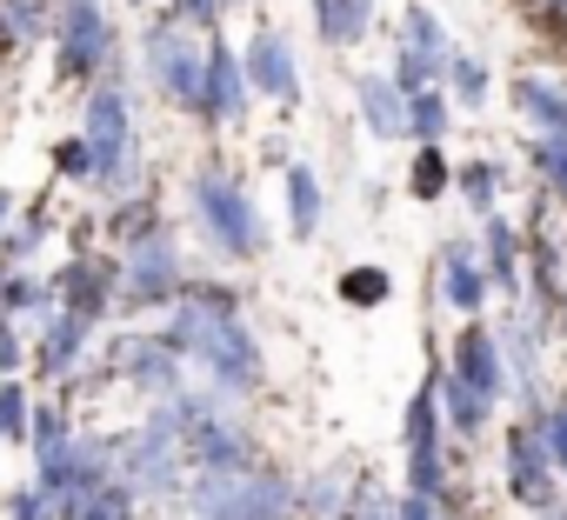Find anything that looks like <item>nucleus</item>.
<instances>
[{
    "instance_id": "obj_3",
    "label": "nucleus",
    "mask_w": 567,
    "mask_h": 520,
    "mask_svg": "<svg viewBox=\"0 0 567 520\" xmlns=\"http://www.w3.org/2000/svg\"><path fill=\"white\" fill-rule=\"evenodd\" d=\"M234 394H167V420H174V434H181V447H187V467L194 474H214V467H247L254 460V440H247V420L227 407Z\"/></svg>"
},
{
    "instance_id": "obj_17",
    "label": "nucleus",
    "mask_w": 567,
    "mask_h": 520,
    "mask_svg": "<svg viewBox=\"0 0 567 520\" xmlns=\"http://www.w3.org/2000/svg\"><path fill=\"white\" fill-rule=\"evenodd\" d=\"M487 268L474 260V240H447L441 247V301L454 308V314H481L487 308Z\"/></svg>"
},
{
    "instance_id": "obj_18",
    "label": "nucleus",
    "mask_w": 567,
    "mask_h": 520,
    "mask_svg": "<svg viewBox=\"0 0 567 520\" xmlns=\"http://www.w3.org/2000/svg\"><path fill=\"white\" fill-rule=\"evenodd\" d=\"M354 107H361L374 141H408V94L394 87V74H361L354 81Z\"/></svg>"
},
{
    "instance_id": "obj_30",
    "label": "nucleus",
    "mask_w": 567,
    "mask_h": 520,
    "mask_svg": "<svg viewBox=\"0 0 567 520\" xmlns=\"http://www.w3.org/2000/svg\"><path fill=\"white\" fill-rule=\"evenodd\" d=\"M401 41H408V48H421V54H441V61L454 54V48H447L441 14H434V8H421V0H408V14H401Z\"/></svg>"
},
{
    "instance_id": "obj_20",
    "label": "nucleus",
    "mask_w": 567,
    "mask_h": 520,
    "mask_svg": "<svg viewBox=\"0 0 567 520\" xmlns=\"http://www.w3.org/2000/svg\"><path fill=\"white\" fill-rule=\"evenodd\" d=\"M87 327L94 321H81V314H48V334H41V354H34V367L48 374V381H61V374H74L81 367V347H87Z\"/></svg>"
},
{
    "instance_id": "obj_31",
    "label": "nucleus",
    "mask_w": 567,
    "mask_h": 520,
    "mask_svg": "<svg viewBox=\"0 0 567 520\" xmlns=\"http://www.w3.org/2000/svg\"><path fill=\"white\" fill-rule=\"evenodd\" d=\"M441 74H447L441 54H421V48L401 41V54H394V87H401V94H421V87H434Z\"/></svg>"
},
{
    "instance_id": "obj_22",
    "label": "nucleus",
    "mask_w": 567,
    "mask_h": 520,
    "mask_svg": "<svg viewBox=\"0 0 567 520\" xmlns=\"http://www.w3.org/2000/svg\"><path fill=\"white\" fill-rule=\"evenodd\" d=\"M514 107L534 121V134H560L567 141V87H554L540 74H520L514 81Z\"/></svg>"
},
{
    "instance_id": "obj_27",
    "label": "nucleus",
    "mask_w": 567,
    "mask_h": 520,
    "mask_svg": "<svg viewBox=\"0 0 567 520\" xmlns=\"http://www.w3.org/2000/svg\"><path fill=\"white\" fill-rule=\"evenodd\" d=\"M321 207H328V194H321L315 167H288V220H295V233H301V240H315Z\"/></svg>"
},
{
    "instance_id": "obj_2",
    "label": "nucleus",
    "mask_w": 567,
    "mask_h": 520,
    "mask_svg": "<svg viewBox=\"0 0 567 520\" xmlns=\"http://www.w3.org/2000/svg\"><path fill=\"white\" fill-rule=\"evenodd\" d=\"M187 513L194 520H295L301 513V487L280 474V467H214L194 480L187 493Z\"/></svg>"
},
{
    "instance_id": "obj_33",
    "label": "nucleus",
    "mask_w": 567,
    "mask_h": 520,
    "mask_svg": "<svg viewBox=\"0 0 567 520\" xmlns=\"http://www.w3.org/2000/svg\"><path fill=\"white\" fill-rule=\"evenodd\" d=\"M447 94H454L461 107H481V101H487V67H481L474 54H461V48L447 54Z\"/></svg>"
},
{
    "instance_id": "obj_16",
    "label": "nucleus",
    "mask_w": 567,
    "mask_h": 520,
    "mask_svg": "<svg viewBox=\"0 0 567 520\" xmlns=\"http://www.w3.org/2000/svg\"><path fill=\"white\" fill-rule=\"evenodd\" d=\"M447 374H461L474 394L501 401V387H507V361H501V341H494L487 327H461V341L447 347Z\"/></svg>"
},
{
    "instance_id": "obj_4",
    "label": "nucleus",
    "mask_w": 567,
    "mask_h": 520,
    "mask_svg": "<svg viewBox=\"0 0 567 520\" xmlns=\"http://www.w3.org/2000/svg\"><path fill=\"white\" fill-rule=\"evenodd\" d=\"M141 54H147L154 87H161L174 107H194V114H200V101H207V28H194V21L167 14V21H154V28H147Z\"/></svg>"
},
{
    "instance_id": "obj_8",
    "label": "nucleus",
    "mask_w": 567,
    "mask_h": 520,
    "mask_svg": "<svg viewBox=\"0 0 567 520\" xmlns=\"http://www.w3.org/2000/svg\"><path fill=\"white\" fill-rule=\"evenodd\" d=\"M54 61H61V81H94L114 61V28L101 14V0H61V14H54Z\"/></svg>"
},
{
    "instance_id": "obj_50",
    "label": "nucleus",
    "mask_w": 567,
    "mask_h": 520,
    "mask_svg": "<svg viewBox=\"0 0 567 520\" xmlns=\"http://www.w3.org/2000/svg\"><path fill=\"white\" fill-rule=\"evenodd\" d=\"M547 520H560V513H547Z\"/></svg>"
},
{
    "instance_id": "obj_25",
    "label": "nucleus",
    "mask_w": 567,
    "mask_h": 520,
    "mask_svg": "<svg viewBox=\"0 0 567 520\" xmlns=\"http://www.w3.org/2000/svg\"><path fill=\"white\" fill-rule=\"evenodd\" d=\"M487 414H494V401H487V394H474L461 374H447V367H441V420L467 440V434H481V427H487Z\"/></svg>"
},
{
    "instance_id": "obj_5",
    "label": "nucleus",
    "mask_w": 567,
    "mask_h": 520,
    "mask_svg": "<svg viewBox=\"0 0 567 520\" xmlns=\"http://www.w3.org/2000/svg\"><path fill=\"white\" fill-rule=\"evenodd\" d=\"M194 220H200V233L227 253V260H254V253H267V227H260V214H254V200H247V187L240 180H227V174H194Z\"/></svg>"
},
{
    "instance_id": "obj_34",
    "label": "nucleus",
    "mask_w": 567,
    "mask_h": 520,
    "mask_svg": "<svg viewBox=\"0 0 567 520\" xmlns=\"http://www.w3.org/2000/svg\"><path fill=\"white\" fill-rule=\"evenodd\" d=\"M527 160L547 174V194H560V207H567V141L560 134H534L527 141Z\"/></svg>"
},
{
    "instance_id": "obj_6",
    "label": "nucleus",
    "mask_w": 567,
    "mask_h": 520,
    "mask_svg": "<svg viewBox=\"0 0 567 520\" xmlns=\"http://www.w3.org/2000/svg\"><path fill=\"white\" fill-rule=\"evenodd\" d=\"M114 454H121V460H114V474H121L134 493H174V487H181V474H187V447H181V434H174V420H167V414H147V427H141V434H127Z\"/></svg>"
},
{
    "instance_id": "obj_36",
    "label": "nucleus",
    "mask_w": 567,
    "mask_h": 520,
    "mask_svg": "<svg viewBox=\"0 0 567 520\" xmlns=\"http://www.w3.org/2000/svg\"><path fill=\"white\" fill-rule=\"evenodd\" d=\"M28 420H34V401L21 381L0 387V440H28Z\"/></svg>"
},
{
    "instance_id": "obj_13",
    "label": "nucleus",
    "mask_w": 567,
    "mask_h": 520,
    "mask_svg": "<svg viewBox=\"0 0 567 520\" xmlns=\"http://www.w3.org/2000/svg\"><path fill=\"white\" fill-rule=\"evenodd\" d=\"M240 67H247V87H260V94H274V101H301V61H295V41L280 34V28H260L254 41H247V54H240Z\"/></svg>"
},
{
    "instance_id": "obj_45",
    "label": "nucleus",
    "mask_w": 567,
    "mask_h": 520,
    "mask_svg": "<svg viewBox=\"0 0 567 520\" xmlns=\"http://www.w3.org/2000/svg\"><path fill=\"white\" fill-rule=\"evenodd\" d=\"M21 361H28V347H21V334H14V321H8V314H0V367H8V374H14Z\"/></svg>"
},
{
    "instance_id": "obj_29",
    "label": "nucleus",
    "mask_w": 567,
    "mask_h": 520,
    "mask_svg": "<svg viewBox=\"0 0 567 520\" xmlns=\"http://www.w3.org/2000/svg\"><path fill=\"white\" fill-rule=\"evenodd\" d=\"M408 141H447V94L441 87L408 94Z\"/></svg>"
},
{
    "instance_id": "obj_28",
    "label": "nucleus",
    "mask_w": 567,
    "mask_h": 520,
    "mask_svg": "<svg viewBox=\"0 0 567 520\" xmlns=\"http://www.w3.org/2000/svg\"><path fill=\"white\" fill-rule=\"evenodd\" d=\"M408 187H414V200H441V194L454 187V167H447L441 141H414V167H408Z\"/></svg>"
},
{
    "instance_id": "obj_9",
    "label": "nucleus",
    "mask_w": 567,
    "mask_h": 520,
    "mask_svg": "<svg viewBox=\"0 0 567 520\" xmlns=\"http://www.w3.org/2000/svg\"><path fill=\"white\" fill-rule=\"evenodd\" d=\"M87 147H94V180H121L127 160H134V107L114 81H101L87 94Z\"/></svg>"
},
{
    "instance_id": "obj_15",
    "label": "nucleus",
    "mask_w": 567,
    "mask_h": 520,
    "mask_svg": "<svg viewBox=\"0 0 567 520\" xmlns=\"http://www.w3.org/2000/svg\"><path fill=\"white\" fill-rule=\"evenodd\" d=\"M114 374L134 381V387H147V394H174L181 387V354L167 347V334L161 341L127 334V341H114Z\"/></svg>"
},
{
    "instance_id": "obj_11",
    "label": "nucleus",
    "mask_w": 567,
    "mask_h": 520,
    "mask_svg": "<svg viewBox=\"0 0 567 520\" xmlns=\"http://www.w3.org/2000/svg\"><path fill=\"white\" fill-rule=\"evenodd\" d=\"M34 460H41V487L61 493V500H74V493H87V487H101L114 474V447L94 440V434H68L61 447H48Z\"/></svg>"
},
{
    "instance_id": "obj_43",
    "label": "nucleus",
    "mask_w": 567,
    "mask_h": 520,
    "mask_svg": "<svg viewBox=\"0 0 567 520\" xmlns=\"http://www.w3.org/2000/svg\"><path fill=\"white\" fill-rule=\"evenodd\" d=\"M227 8H240V0H174V14L181 21H194V28H220V14Z\"/></svg>"
},
{
    "instance_id": "obj_35",
    "label": "nucleus",
    "mask_w": 567,
    "mask_h": 520,
    "mask_svg": "<svg viewBox=\"0 0 567 520\" xmlns=\"http://www.w3.org/2000/svg\"><path fill=\"white\" fill-rule=\"evenodd\" d=\"M388 294H394L388 268H348V274H341V301H348V308H381Z\"/></svg>"
},
{
    "instance_id": "obj_12",
    "label": "nucleus",
    "mask_w": 567,
    "mask_h": 520,
    "mask_svg": "<svg viewBox=\"0 0 567 520\" xmlns=\"http://www.w3.org/2000/svg\"><path fill=\"white\" fill-rule=\"evenodd\" d=\"M554 480H560V467L547 454L540 420L534 427H514L507 434V487H514V500L520 507H554Z\"/></svg>"
},
{
    "instance_id": "obj_49",
    "label": "nucleus",
    "mask_w": 567,
    "mask_h": 520,
    "mask_svg": "<svg viewBox=\"0 0 567 520\" xmlns=\"http://www.w3.org/2000/svg\"><path fill=\"white\" fill-rule=\"evenodd\" d=\"M560 327H567V294H560Z\"/></svg>"
},
{
    "instance_id": "obj_10",
    "label": "nucleus",
    "mask_w": 567,
    "mask_h": 520,
    "mask_svg": "<svg viewBox=\"0 0 567 520\" xmlns=\"http://www.w3.org/2000/svg\"><path fill=\"white\" fill-rule=\"evenodd\" d=\"M408 487L441 500V367L408 401Z\"/></svg>"
},
{
    "instance_id": "obj_1",
    "label": "nucleus",
    "mask_w": 567,
    "mask_h": 520,
    "mask_svg": "<svg viewBox=\"0 0 567 520\" xmlns=\"http://www.w3.org/2000/svg\"><path fill=\"white\" fill-rule=\"evenodd\" d=\"M167 347L181 361H194L220 394H254L267 381V361H260V341L254 327L240 321V301L227 288H181L174 294V321H167Z\"/></svg>"
},
{
    "instance_id": "obj_40",
    "label": "nucleus",
    "mask_w": 567,
    "mask_h": 520,
    "mask_svg": "<svg viewBox=\"0 0 567 520\" xmlns=\"http://www.w3.org/2000/svg\"><path fill=\"white\" fill-rule=\"evenodd\" d=\"M61 507H68L61 493H48V487H28V493H14V507H8V513H14V520H54Z\"/></svg>"
},
{
    "instance_id": "obj_26",
    "label": "nucleus",
    "mask_w": 567,
    "mask_h": 520,
    "mask_svg": "<svg viewBox=\"0 0 567 520\" xmlns=\"http://www.w3.org/2000/svg\"><path fill=\"white\" fill-rule=\"evenodd\" d=\"M134 487L121 480V474H107L101 487H87V493H74L68 500V520H134Z\"/></svg>"
},
{
    "instance_id": "obj_14",
    "label": "nucleus",
    "mask_w": 567,
    "mask_h": 520,
    "mask_svg": "<svg viewBox=\"0 0 567 520\" xmlns=\"http://www.w3.org/2000/svg\"><path fill=\"white\" fill-rule=\"evenodd\" d=\"M247 94L254 87H247V67H240L234 41L207 28V101H200V114L207 121H240L247 114Z\"/></svg>"
},
{
    "instance_id": "obj_39",
    "label": "nucleus",
    "mask_w": 567,
    "mask_h": 520,
    "mask_svg": "<svg viewBox=\"0 0 567 520\" xmlns=\"http://www.w3.org/2000/svg\"><path fill=\"white\" fill-rule=\"evenodd\" d=\"M68 434H74V427H68V414H61V407H34V420H28V447H34V454L61 447Z\"/></svg>"
},
{
    "instance_id": "obj_42",
    "label": "nucleus",
    "mask_w": 567,
    "mask_h": 520,
    "mask_svg": "<svg viewBox=\"0 0 567 520\" xmlns=\"http://www.w3.org/2000/svg\"><path fill=\"white\" fill-rule=\"evenodd\" d=\"M54 167H61V174H74V180H94V147H87V134H74V141H61V154H54Z\"/></svg>"
},
{
    "instance_id": "obj_23",
    "label": "nucleus",
    "mask_w": 567,
    "mask_h": 520,
    "mask_svg": "<svg viewBox=\"0 0 567 520\" xmlns=\"http://www.w3.org/2000/svg\"><path fill=\"white\" fill-rule=\"evenodd\" d=\"M520 247H527V233L514 220L487 214V281L507 288V294H520Z\"/></svg>"
},
{
    "instance_id": "obj_24",
    "label": "nucleus",
    "mask_w": 567,
    "mask_h": 520,
    "mask_svg": "<svg viewBox=\"0 0 567 520\" xmlns=\"http://www.w3.org/2000/svg\"><path fill=\"white\" fill-rule=\"evenodd\" d=\"M315 28H321L328 48L368 41V28H374V0H315Z\"/></svg>"
},
{
    "instance_id": "obj_37",
    "label": "nucleus",
    "mask_w": 567,
    "mask_h": 520,
    "mask_svg": "<svg viewBox=\"0 0 567 520\" xmlns=\"http://www.w3.org/2000/svg\"><path fill=\"white\" fill-rule=\"evenodd\" d=\"M341 520H394V493L381 487V480H361L354 487V500H348V513Z\"/></svg>"
},
{
    "instance_id": "obj_7",
    "label": "nucleus",
    "mask_w": 567,
    "mask_h": 520,
    "mask_svg": "<svg viewBox=\"0 0 567 520\" xmlns=\"http://www.w3.org/2000/svg\"><path fill=\"white\" fill-rule=\"evenodd\" d=\"M127 253H121V308H174V294H181V247L167 240V233H134V240H121Z\"/></svg>"
},
{
    "instance_id": "obj_32",
    "label": "nucleus",
    "mask_w": 567,
    "mask_h": 520,
    "mask_svg": "<svg viewBox=\"0 0 567 520\" xmlns=\"http://www.w3.org/2000/svg\"><path fill=\"white\" fill-rule=\"evenodd\" d=\"M454 194H461L467 207L494 214V194H501V167H494V160H467V167H454Z\"/></svg>"
},
{
    "instance_id": "obj_46",
    "label": "nucleus",
    "mask_w": 567,
    "mask_h": 520,
    "mask_svg": "<svg viewBox=\"0 0 567 520\" xmlns=\"http://www.w3.org/2000/svg\"><path fill=\"white\" fill-rule=\"evenodd\" d=\"M394 520H441L434 513V493H414L408 487V500H394Z\"/></svg>"
},
{
    "instance_id": "obj_48",
    "label": "nucleus",
    "mask_w": 567,
    "mask_h": 520,
    "mask_svg": "<svg viewBox=\"0 0 567 520\" xmlns=\"http://www.w3.org/2000/svg\"><path fill=\"white\" fill-rule=\"evenodd\" d=\"M8 48H14V41H8V28H0V61H8Z\"/></svg>"
},
{
    "instance_id": "obj_38",
    "label": "nucleus",
    "mask_w": 567,
    "mask_h": 520,
    "mask_svg": "<svg viewBox=\"0 0 567 520\" xmlns=\"http://www.w3.org/2000/svg\"><path fill=\"white\" fill-rule=\"evenodd\" d=\"M0 28H8V41H34L48 21H41V0H0Z\"/></svg>"
},
{
    "instance_id": "obj_21",
    "label": "nucleus",
    "mask_w": 567,
    "mask_h": 520,
    "mask_svg": "<svg viewBox=\"0 0 567 520\" xmlns=\"http://www.w3.org/2000/svg\"><path fill=\"white\" fill-rule=\"evenodd\" d=\"M354 487H361L354 460H334V467H321L315 480H301V513H308V520H341L348 500H354Z\"/></svg>"
},
{
    "instance_id": "obj_44",
    "label": "nucleus",
    "mask_w": 567,
    "mask_h": 520,
    "mask_svg": "<svg viewBox=\"0 0 567 520\" xmlns=\"http://www.w3.org/2000/svg\"><path fill=\"white\" fill-rule=\"evenodd\" d=\"M34 247H41V214H34V220H21V227L8 233V260H28Z\"/></svg>"
},
{
    "instance_id": "obj_41",
    "label": "nucleus",
    "mask_w": 567,
    "mask_h": 520,
    "mask_svg": "<svg viewBox=\"0 0 567 520\" xmlns=\"http://www.w3.org/2000/svg\"><path fill=\"white\" fill-rule=\"evenodd\" d=\"M540 434H547V454H554V467H560V480H567V401H554V407L540 414Z\"/></svg>"
},
{
    "instance_id": "obj_19",
    "label": "nucleus",
    "mask_w": 567,
    "mask_h": 520,
    "mask_svg": "<svg viewBox=\"0 0 567 520\" xmlns=\"http://www.w3.org/2000/svg\"><path fill=\"white\" fill-rule=\"evenodd\" d=\"M61 294H68V314H81V321H101L107 308H114V294H121V268H107V260H74V268L61 274Z\"/></svg>"
},
{
    "instance_id": "obj_47",
    "label": "nucleus",
    "mask_w": 567,
    "mask_h": 520,
    "mask_svg": "<svg viewBox=\"0 0 567 520\" xmlns=\"http://www.w3.org/2000/svg\"><path fill=\"white\" fill-rule=\"evenodd\" d=\"M8 214H14V200H8V194H0V227H8Z\"/></svg>"
}]
</instances>
